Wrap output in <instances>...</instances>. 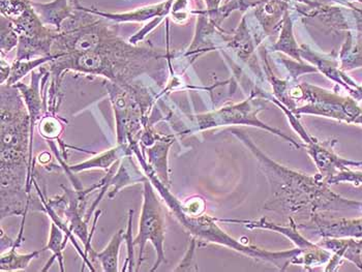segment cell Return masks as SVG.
I'll list each match as a JSON object with an SVG mask.
<instances>
[{
  "instance_id": "9c48e42d",
  "label": "cell",
  "mask_w": 362,
  "mask_h": 272,
  "mask_svg": "<svg viewBox=\"0 0 362 272\" xmlns=\"http://www.w3.org/2000/svg\"><path fill=\"white\" fill-rule=\"evenodd\" d=\"M322 247L334 253L326 271H335L344 260L350 261L362 271V238L324 237Z\"/></svg>"
},
{
  "instance_id": "7402d4cb",
  "label": "cell",
  "mask_w": 362,
  "mask_h": 272,
  "mask_svg": "<svg viewBox=\"0 0 362 272\" xmlns=\"http://www.w3.org/2000/svg\"><path fill=\"white\" fill-rule=\"evenodd\" d=\"M279 50H283L284 52L288 53L291 57L298 59V49H297L296 44L293 40L291 33V22L289 19L286 20L285 26H284L283 35H281V40L276 47Z\"/></svg>"
},
{
  "instance_id": "277c9868",
  "label": "cell",
  "mask_w": 362,
  "mask_h": 272,
  "mask_svg": "<svg viewBox=\"0 0 362 272\" xmlns=\"http://www.w3.org/2000/svg\"><path fill=\"white\" fill-rule=\"evenodd\" d=\"M117 126V144L137 143L151 97L146 90L131 84L111 82L108 85Z\"/></svg>"
},
{
  "instance_id": "6da1fadb",
  "label": "cell",
  "mask_w": 362,
  "mask_h": 272,
  "mask_svg": "<svg viewBox=\"0 0 362 272\" xmlns=\"http://www.w3.org/2000/svg\"><path fill=\"white\" fill-rule=\"evenodd\" d=\"M16 86L1 85V220L25 215L33 131L28 109Z\"/></svg>"
},
{
  "instance_id": "2e32d148",
  "label": "cell",
  "mask_w": 362,
  "mask_h": 272,
  "mask_svg": "<svg viewBox=\"0 0 362 272\" xmlns=\"http://www.w3.org/2000/svg\"><path fill=\"white\" fill-rule=\"evenodd\" d=\"M147 176L143 175L138 170L137 167L132 160L131 155L124 158L119 169L115 176H112L110 184L113 186V191L109 194V198L115 197L116 194L119 193L120 189L127 186L137 184V182H143L146 179Z\"/></svg>"
},
{
  "instance_id": "7a4b0ae2",
  "label": "cell",
  "mask_w": 362,
  "mask_h": 272,
  "mask_svg": "<svg viewBox=\"0 0 362 272\" xmlns=\"http://www.w3.org/2000/svg\"><path fill=\"white\" fill-rule=\"evenodd\" d=\"M256 155L264 172L274 184V197L285 209L300 211L310 209L317 215L318 211H362V202L346 199L329 189V184L323 176H307L289 170L263 155L243 133L232 131Z\"/></svg>"
},
{
  "instance_id": "44dd1931",
  "label": "cell",
  "mask_w": 362,
  "mask_h": 272,
  "mask_svg": "<svg viewBox=\"0 0 362 272\" xmlns=\"http://www.w3.org/2000/svg\"><path fill=\"white\" fill-rule=\"evenodd\" d=\"M19 44V35L14 24L6 18H1V55L12 51Z\"/></svg>"
},
{
  "instance_id": "8992f818",
  "label": "cell",
  "mask_w": 362,
  "mask_h": 272,
  "mask_svg": "<svg viewBox=\"0 0 362 272\" xmlns=\"http://www.w3.org/2000/svg\"><path fill=\"white\" fill-rule=\"evenodd\" d=\"M223 222V220H220ZM226 222L233 223H243L245 224L247 228H262L274 230V231L281 232L284 235L288 236L291 238L293 242L298 247V249L303 252L301 255L303 257L297 256L294 260L292 261V264L305 265V266H319V265L324 264L328 262L332 258V254L326 251V249L317 247V245L310 244L307 240L299 235L294 228L288 227V228H281V227L276 226L274 224L266 222V220H258V222H252V220H226Z\"/></svg>"
},
{
  "instance_id": "ffe728a7",
  "label": "cell",
  "mask_w": 362,
  "mask_h": 272,
  "mask_svg": "<svg viewBox=\"0 0 362 272\" xmlns=\"http://www.w3.org/2000/svg\"><path fill=\"white\" fill-rule=\"evenodd\" d=\"M341 70H352L362 66V47L349 40L341 49Z\"/></svg>"
},
{
  "instance_id": "9a60e30c",
  "label": "cell",
  "mask_w": 362,
  "mask_h": 272,
  "mask_svg": "<svg viewBox=\"0 0 362 272\" xmlns=\"http://www.w3.org/2000/svg\"><path fill=\"white\" fill-rule=\"evenodd\" d=\"M173 144L172 137H158V141L151 148H146L148 155V165L160 182L169 186V175L167 173V155L170 146Z\"/></svg>"
},
{
  "instance_id": "d4e9b609",
  "label": "cell",
  "mask_w": 362,
  "mask_h": 272,
  "mask_svg": "<svg viewBox=\"0 0 362 272\" xmlns=\"http://www.w3.org/2000/svg\"><path fill=\"white\" fill-rule=\"evenodd\" d=\"M195 247H196V238L192 240L191 245L185 254V258L182 259L177 268L174 271H197L198 266H197L195 258Z\"/></svg>"
},
{
  "instance_id": "4316f807",
  "label": "cell",
  "mask_w": 362,
  "mask_h": 272,
  "mask_svg": "<svg viewBox=\"0 0 362 272\" xmlns=\"http://www.w3.org/2000/svg\"><path fill=\"white\" fill-rule=\"evenodd\" d=\"M11 70H12V66L6 64V60L1 57V79H0L1 85L4 82L8 81V77L11 75Z\"/></svg>"
},
{
  "instance_id": "d6986e66",
  "label": "cell",
  "mask_w": 362,
  "mask_h": 272,
  "mask_svg": "<svg viewBox=\"0 0 362 272\" xmlns=\"http://www.w3.org/2000/svg\"><path fill=\"white\" fill-rule=\"evenodd\" d=\"M53 59H55V57L50 55V57H39L37 59L15 60L14 64H12L10 77L6 82V85H16L29 72L35 70L37 66H42L45 62L52 61Z\"/></svg>"
},
{
  "instance_id": "484cf974",
  "label": "cell",
  "mask_w": 362,
  "mask_h": 272,
  "mask_svg": "<svg viewBox=\"0 0 362 272\" xmlns=\"http://www.w3.org/2000/svg\"><path fill=\"white\" fill-rule=\"evenodd\" d=\"M39 129L47 139H54L62 131V126L54 118L46 117L42 120Z\"/></svg>"
},
{
  "instance_id": "52a82bcc",
  "label": "cell",
  "mask_w": 362,
  "mask_h": 272,
  "mask_svg": "<svg viewBox=\"0 0 362 272\" xmlns=\"http://www.w3.org/2000/svg\"><path fill=\"white\" fill-rule=\"evenodd\" d=\"M247 116H255L254 111L247 102L231 107V108H223L222 110L216 111L211 114L198 116L199 128L201 129L214 128V126H227V124H251V126H262L263 129H269L274 133H279L281 137L291 141L296 147L300 148L296 142L293 141L291 138L286 137L283 134L279 133L276 129H272L265 126L262 122H258L255 117H247Z\"/></svg>"
},
{
  "instance_id": "603a6c76",
  "label": "cell",
  "mask_w": 362,
  "mask_h": 272,
  "mask_svg": "<svg viewBox=\"0 0 362 272\" xmlns=\"http://www.w3.org/2000/svg\"><path fill=\"white\" fill-rule=\"evenodd\" d=\"M133 215L134 211H129V222H127V229L126 231V242L127 244V260L124 268L122 271H127V266H129V271H134V266H135V252H134V240L132 235V224H133Z\"/></svg>"
},
{
  "instance_id": "8fae6325",
  "label": "cell",
  "mask_w": 362,
  "mask_h": 272,
  "mask_svg": "<svg viewBox=\"0 0 362 272\" xmlns=\"http://www.w3.org/2000/svg\"><path fill=\"white\" fill-rule=\"evenodd\" d=\"M323 237H354L362 238V218H341V220H327L323 216L315 215L313 223Z\"/></svg>"
},
{
  "instance_id": "30bf717a",
  "label": "cell",
  "mask_w": 362,
  "mask_h": 272,
  "mask_svg": "<svg viewBox=\"0 0 362 272\" xmlns=\"http://www.w3.org/2000/svg\"><path fill=\"white\" fill-rule=\"evenodd\" d=\"M173 0H167L162 4H153V6H143V8H136L131 12L119 13H105L100 11L93 10V8H86L83 6H76V10L84 11L98 16V17L105 18V19L111 20V21L117 22V23H127V22H144L153 18H163L169 14Z\"/></svg>"
},
{
  "instance_id": "e0dca14e",
  "label": "cell",
  "mask_w": 362,
  "mask_h": 272,
  "mask_svg": "<svg viewBox=\"0 0 362 272\" xmlns=\"http://www.w3.org/2000/svg\"><path fill=\"white\" fill-rule=\"evenodd\" d=\"M69 240H71L70 236L66 235L55 223H52V225H51L50 237H49L48 244L45 247L44 251L45 249H49V251L52 252L53 256L49 260V262L47 263L46 266L42 269V271H49V268L55 262L56 259H57L58 263H59L60 271L64 272L66 271L64 264V254L62 253H64V249H66Z\"/></svg>"
},
{
  "instance_id": "4fadbf2b",
  "label": "cell",
  "mask_w": 362,
  "mask_h": 272,
  "mask_svg": "<svg viewBox=\"0 0 362 272\" xmlns=\"http://www.w3.org/2000/svg\"><path fill=\"white\" fill-rule=\"evenodd\" d=\"M133 153L134 151L133 149H132L131 145L117 144V146L100 153L97 157L90 158V160H85V162H80V164L70 166L69 169L74 173L93 170V169L110 170V169L113 168L114 165L118 162V160H122V158L124 157H127V155H131Z\"/></svg>"
},
{
  "instance_id": "5b68a950",
  "label": "cell",
  "mask_w": 362,
  "mask_h": 272,
  "mask_svg": "<svg viewBox=\"0 0 362 272\" xmlns=\"http://www.w3.org/2000/svg\"><path fill=\"white\" fill-rule=\"evenodd\" d=\"M143 205L141 209L139 229L138 235L134 238V245H139V262L138 269L144 258L145 245L151 242L156 252V262L151 271H156L162 263L167 262L164 253L165 242V213L160 200L156 198L153 191V184L149 178L143 182Z\"/></svg>"
},
{
  "instance_id": "83f0119b",
  "label": "cell",
  "mask_w": 362,
  "mask_h": 272,
  "mask_svg": "<svg viewBox=\"0 0 362 272\" xmlns=\"http://www.w3.org/2000/svg\"><path fill=\"white\" fill-rule=\"evenodd\" d=\"M352 95L356 100H362V86L357 87L354 90V93H352Z\"/></svg>"
},
{
  "instance_id": "cb8c5ba5",
  "label": "cell",
  "mask_w": 362,
  "mask_h": 272,
  "mask_svg": "<svg viewBox=\"0 0 362 272\" xmlns=\"http://www.w3.org/2000/svg\"><path fill=\"white\" fill-rule=\"evenodd\" d=\"M341 182H349V184H354L356 187L361 186L362 171L351 170L350 168L346 169L334 176L328 184H341Z\"/></svg>"
},
{
  "instance_id": "3957f363",
  "label": "cell",
  "mask_w": 362,
  "mask_h": 272,
  "mask_svg": "<svg viewBox=\"0 0 362 272\" xmlns=\"http://www.w3.org/2000/svg\"><path fill=\"white\" fill-rule=\"evenodd\" d=\"M154 58H158L154 51L127 44L113 33L98 50L55 57L51 70L57 88L62 73L68 70L102 76L114 83L131 84L134 78L149 68Z\"/></svg>"
},
{
  "instance_id": "ac0fdd59",
  "label": "cell",
  "mask_w": 362,
  "mask_h": 272,
  "mask_svg": "<svg viewBox=\"0 0 362 272\" xmlns=\"http://www.w3.org/2000/svg\"><path fill=\"white\" fill-rule=\"evenodd\" d=\"M17 247H12L4 253L2 252L0 258V271H25L28 268L31 261L35 260L41 255L42 251L31 252L28 254H19L16 251Z\"/></svg>"
},
{
  "instance_id": "ba28073f",
  "label": "cell",
  "mask_w": 362,
  "mask_h": 272,
  "mask_svg": "<svg viewBox=\"0 0 362 272\" xmlns=\"http://www.w3.org/2000/svg\"><path fill=\"white\" fill-rule=\"evenodd\" d=\"M303 139L310 144V147H308L310 155H312L313 160L316 162L321 175L327 182H329V180L341 171L346 170L350 167L352 168V167L362 166V162H355V160L339 157L332 148L337 141L320 143L316 140L314 141V140L310 139L308 137V135Z\"/></svg>"
},
{
  "instance_id": "7c38bea8",
  "label": "cell",
  "mask_w": 362,
  "mask_h": 272,
  "mask_svg": "<svg viewBox=\"0 0 362 272\" xmlns=\"http://www.w3.org/2000/svg\"><path fill=\"white\" fill-rule=\"evenodd\" d=\"M31 4L42 23L46 26H52L57 31L62 30L64 22L75 15L69 0H53L47 4L31 1Z\"/></svg>"
},
{
  "instance_id": "5bb4252c",
  "label": "cell",
  "mask_w": 362,
  "mask_h": 272,
  "mask_svg": "<svg viewBox=\"0 0 362 272\" xmlns=\"http://www.w3.org/2000/svg\"><path fill=\"white\" fill-rule=\"evenodd\" d=\"M126 240V231L119 230L113 237L110 242L105 247L104 251L97 252L91 247L88 252L89 261L98 260L102 266V271L106 272H118V257H119V249L122 242Z\"/></svg>"
}]
</instances>
